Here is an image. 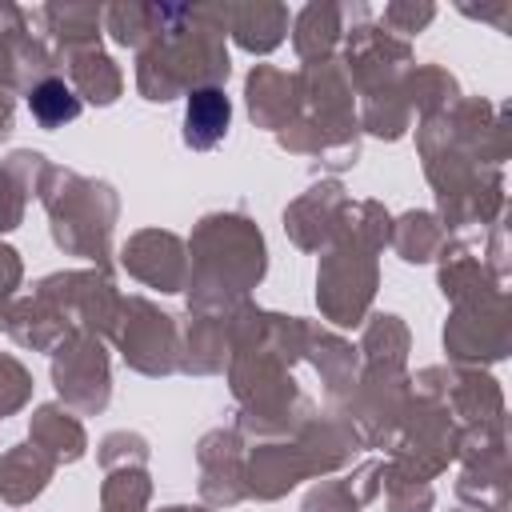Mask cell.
I'll use <instances>...</instances> for the list:
<instances>
[{
	"label": "cell",
	"instance_id": "6da1fadb",
	"mask_svg": "<svg viewBox=\"0 0 512 512\" xmlns=\"http://www.w3.org/2000/svg\"><path fill=\"white\" fill-rule=\"evenodd\" d=\"M228 116H232V108H228V100H224L220 88L192 92L188 112H184V140L192 148H212L228 132Z\"/></svg>",
	"mask_w": 512,
	"mask_h": 512
},
{
	"label": "cell",
	"instance_id": "7a4b0ae2",
	"mask_svg": "<svg viewBox=\"0 0 512 512\" xmlns=\"http://www.w3.org/2000/svg\"><path fill=\"white\" fill-rule=\"evenodd\" d=\"M28 108H32V116H36L40 124L56 128V124H64V120H76L80 100L72 96L68 84H60V80H44V84L28 96Z\"/></svg>",
	"mask_w": 512,
	"mask_h": 512
}]
</instances>
